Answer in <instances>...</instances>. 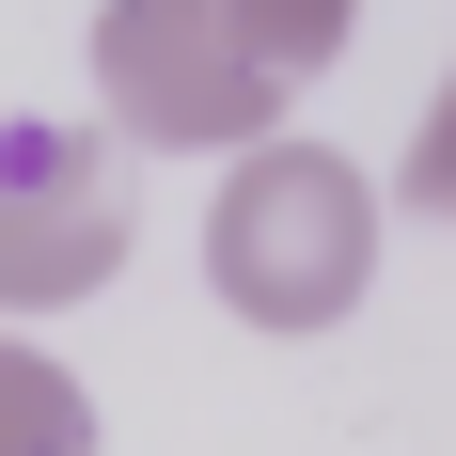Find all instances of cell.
<instances>
[{"label": "cell", "instance_id": "cell-2", "mask_svg": "<svg viewBox=\"0 0 456 456\" xmlns=\"http://www.w3.org/2000/svg\"><path fill=\"white\" fill-rule=\"evenodd\" d=\"M94 110L142 158H236V142H268L283 79H252V47L221 32V0H110L94 16Z\"/></svg>", "mask_w": 456, "mask_h": 456}, {"label": "cell", "instance_id": "cell-1", "mask_svg": "<svg viewBox=\"0 0 456 456\" xmlns=\"http://www.w3.org/2000/svg\"><path fill=\"white\" fill-rule=\"evenodd\" d=\"M378 174L330 158V142H236L221 158V205H205V283H221L236 330L268 346H315V330L362 315L378 283Z\"/></svg>", "mask_w": 456, "mask_h": 456}, {"label": "cell", "instance_id": "cell-4", "mask_svg": "<svg viewBox=\"0 0 456 456\" xmlns=\"http://www.w3.org/2000/svg\"><path fill=\"white\" fill-rule=\"evenodd\" d=\"M0 456H94V394L47 362L32 330H0Z\"/></svg>", "mask_w": 456, "mask_h": 456}, {"label": "cell", "instance_id": "cell-3", "mask_svg": "<svg viewBox=\"0 0 456 456\" xmlns=\"http://www.w3.org/2000/svg\"><path fill=\"white\" fill-rule=\"evenodd\" d=\"M126 268V221H110V189L47 174V158H16L0 174V330L63 315V299H94V283Z\"/></svg>", "mask_w": 456, "mask_h": 456}, {"label": "cell", "instance_id": "cell-5", "mask_svg": "<svg viewBox=\"0 0 456 456\" xmlns=\"http://www.w3.org/2000/svg\"><path fill=\"white\" fill-rule=\"evenodd\" d=\"M221 32L252 47V79H283V94H299L330 47L362 32V0H221Z\"/></svg>", "mask_w": 456, "mask_h": 456}, {"label": "cell", "instance_id": "cell-6", "mask_svg": "<svg viewBox=\"0 0 456 456\" xmlns=\"http://www.w3.org/2000/svg\"><path fill=\"white\" fill-rule=\"evenodd\" d=\"M394 205H410V221H456V79L425 94V126H410V158H394Z\"/></svg>", "mask_w": 456, "mask_h": 456}]
</instances>
